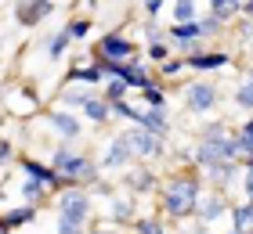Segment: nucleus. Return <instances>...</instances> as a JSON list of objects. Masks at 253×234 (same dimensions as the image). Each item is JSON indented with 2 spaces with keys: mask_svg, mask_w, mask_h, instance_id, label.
Masks as SVG:
<instances>
[{
  "mask_svg": "<svg viewBox=\"0 0 253 234\" xmlns=\"http://www.w3.org/2000/svg\"><path fill=\"white\" fill-rule=\"evenodd\" d=\"M156 191H159V213L167 220L185 224V220L195 216V205H199V195H203V177L199 169H181V173H170L163 187H156Z\"/></svg>",
  "mask_w": 253,
  "mask_h": 234,
  "instance_id": "1",
  "label": "nucleus"
},
{
  "mask_svg": "<svg viewBox=\"0 0 253 234\" xmlns=\"http://www.w3.org/2000/svg\"><path fill=\"white\" fill-rule=\"evenodd\" d=\"M51 169L62 177V187H94L101 180L98 159L73 144H58L51 151Z\"/></svg>",
  "mask_w": 253,
  "mask_h": 234,
  "instance_id": "2",
  "label": "nucleus"
},
{
  "mask_svg": "<svg viewBox=\"0 0 253 234\" xmlns=\"http://www.w3.org/2000/svg\"><path fill=\"white\" fill-rule=\"evenodd\" d=\"M54 213L58 220H69V224L90 227V216H94V202H90L87 187H62L58 198H54Z\"/></svg>",
  "mask_w": 253,
  "mask_h": 234,
  "instance_id": "3",
  "label": "nucleus"
},
{
  "mask_svg": "<svg viewBox=\"0 0 253 234\" xmlns=\"http://www.w3.org/2000/svg\"><path fill=\"white\" fill-rule=\"evenodd\" d=\"M123 137H126V144H130L137 162H159L167 155V137H159V134H148L141 126H126Z\"/></svg>",
  "mask_w": 253,
  "mask_h": 234,
  "instance_id": "4",
  "label": "nucleus"
},
{
  "mask_svg": "<svg viewBox=\"0 0 253 234\" xmlns=\"http://www.w3.org/2000/svg\"><path fill=\"white\" fill-rule=\"evenodd\" d=\"M181 98H185V112L188 115H210L217 104H221V90L206 79H192L188 87H181Z\"/></svg>",
  "mask_w": 253,
  "mask_h": 234,
  "instance_id": "5",
  "label": "nucleus"
},
{
  "mask_svg": "<svg viewBox=\"0 0 253 234\" xmlns=\"http://www.w3.org/2000/svg\"><path fill=\"white\" fill-rule=\"evenodd\" d=\"M90 58H105V62H130V58H137V43L126 40L123 33H105V36L94 40Z\"/></svg>",
  "mask_w": 253,
  "mask_h": 234,
  "instance_id": "6",
  "label": "nucleus"
},
{
  "mask_svg": "<svg viewBox=\"0 0 253 234\" xmlns=\"http://www.w3.org/2000/svg\"><path fill=\"white\" fill-rule=\"evenodd\" d=\"M130 166H137V159H134V151H130V144H126V137H123V130H120L105 148H101V155H98V169L120 173V169H130Z\"/></svg>",
  "mask_w": 253,
  "mask_h": 234,
  "instance_id": "7",
  "label": "nucleus"
},
{
  "mask_svg": "<svg viewBox=\"0 0 253 234\" xmlns=\"http://www.w3.org/2000/svg\"><path fill=\"white\" fill-rule=\"evenodd\" d=\"M43 123H47V130H54L62 137V144H76L80 137H84V123H80V112H69V108H51L43 115Z\"/></svg>",
  "mask_w": 253,
  "mask_h": 234,
  "instance_id": "8",
  "label": "nucleus"
},
{
  "mask_svg": "<svg viewBox=\"0 0 253 234\" xmlns=\"http://www.w3.org/2000/svg\"><path fill=\"white\" fill-rule=\"evenodd\" d=\"M54 7H58L54 0H15V22L22 29H37L54 15Z\"/></svg>",
  "mask_w": 253,
  "mask_h": 234,
  "instance_id": "9",
  "label": "nucleus"
},
{
  "mask_svg": "<svg viewBox=\"0 0 253 234\" xmlns=\"http://www.w3.org/2000/svg\"><path fill=\"white\" fill-rule=\"evenodd\" d=\"M116 76L123 79L126 87H130V94H134V90H145V87H152V83H156L152 65L141 62V58H130V62H123V65L116 68Z\"/></svg>",
  "mask_w": 253,
  "mask_h": 234,
  "instance_id": "10",
  "label": "nucleus"
},
{
  "mask_svg": "<svg viewBox=\"0 0 253 234\" xmlns=\"http://www.w3.org/2000/svg\"><path fill=\"white\" fill-rule=\"evenodd\" d=\"M228 198L221 195V191H210V195H199V205H195V216L192 220H199V224H206V227H213L217 220H224L228 216Z\"/></svg>",
  "mask_w": 253,
  "mask_h": 234,
  "instance_id": "11",
  "label": "nucleus"
},
{
  "mask_svg": "<svg viewBox=\"0 0 253 234\" xmlns=\"http://www.w3.org/2000/svg\"><path fill=\"white\" fill-rule=\"evenodd\" d=\"M239 173H243V166H239V159H232V162H217V166L203 169V180L210 184V191L228 195V187L239 180Z\"/></svg>",
  "mask_w": 253,
  "mask_h": 234,
  "instance_id": "12",
  "label": "nucleus"
},
{
  "mask_svg": "<svg viewBox=\"0 0 253 234\" xmlns=\"http://www.w3.org/2000/svg\"><path fill=\"white\" fill-rule=\"evenodd\" d=\"M228 62H232V54H228V51L185 54V68H192V72H221V68H228Z\"/></svg>",
  "mask_w": 253,
  "mask_h": 234,
  "instance_id": "13",
  "label": "nucleus"
},
{
  "mask_svg": "<svg viewBox=\"0 0 253 234\" xmlns=\"http://www.w3.org/2000/svg\"><path fill=\"white\" fill-rule=\"evenodd\" d=\"M126 173V177L120 180L123 187H126V195H148V191H156V187H159V177H156V173L152 169H145V166H130V169H123Z\"/></svg>",
  "mask_w": 253,
  "mask_h": 234,
  "instance_id": "14",
  "label": "nucleus"
},
{
  "mask_svg": "<svg viewBox=\"0 0 253 234\" xmlns=\"http://www.w3.org/2000/svg\"><path fill=\"white\" fill-rule=\"evenodd\" d=\"M18 169L26 173V177H33V180L47 184L51 191H62V177L51 169V162H37V159H29V155H18Z\"/></svg>",
  "mask_w": 253,
  "mask_h": 234,
  "instance_id": "15",
  "label": "nucleus"
},
{
  "mask_svg": "<svg viewBox=\"0 0 253 234\" xmlns=\"http://www.w3.org/2000/svg\"><path fill=\"white\" fill-rule=\"evenodd\" d=\"M87 58H73V65H69V72H65V83H87V87H101L105 83V76L98 72V65L90 62L84 65Z\"/></svg>",
  "mask_w": 253,
  "mask_h": 234,
  "instance_id": "16",
  "label": "nucleus"
},
{
  "mask_svg": "<svg viewBox=\"0 0 253 234\" xmlns=\"http://www.w3.org/2000/svg\"><path fill=\"white\" fill-rule=\"evenodd\" d=\"M94 94H98V87H87V83H65L62 94H58V101H62V108L80 112L90 98H94Z\"/></svg>",
  "mask_w": 253,
  "mask_h": 234,
  "instance_id": "17",
  "label": "nucleus"
},
{
  "mask_svg": "<svg viewBox=\"0 0 253 234\" xmlns=\"http://www.w3.org/2000/svg\"><path fill=\"white\" fill-rule=\"evenodd\" d=\"M40 216V205H29V202H22V205H11L0 213V227H7V231H15L22 224H33V220Z\"/></svg>",
  "mask_w": 253,
  "mask_h": 234,
  "instance_id": "18",
  "label": "nucleus"
},
{
  "mask_svg": "<svg viewBox=\"0 0 253 234\" xmlns=\"http://www.w3.org/2000/svg\"><path fill=\"white\" fill-rule=\"evenodd\" d=\"M137 126L148 134H159V137H170V115L167 108H141V115H137Z\"/></svg>",
  "mask_w": 253,
  "mask_h": 234,
  "instance_id": "19",
  "label": "nucleus"
},
{
  "mask_svg": "<svg viewBox=\"0 0 253 234\" xmlns=\"http://www.w3.org/2000/svg\"><path fill=\"white\" fill-rule=\"evenodd\" d=\"M109 224H134V195H116L109 198V209H105Z\"/></svg>",
  "mask_w": 253,
  "mask_h": 234,
  "instance_id": "20",
  "label": "nucleus"
},
{
  "mask_svg": "<svg viewBox=\"0 0 253 234\" xmlns=\"http://www.w3.org/2000/svg\"><path fill=\"white\" fill-rule=\"evenodd\" d=\"M80 115H84L87 123H94V126H109V123H112V104L101 98V94H94V98L80 108Z\"/></svg>",
  "mask_w": 253,
  "mask_h": 234,
  "instance_id": "21",
  "label": "nucleus"
},
{
  "mask_svg": "<svg viewBox=\"0 0 253 234\" xmlns=\"http://www.w3.org/2000/svg\"><path fill=\"white\" fill-rule=\"evenodd\" d=\"M4 101H7L11 112H18V119H26V115H33V112L40 108V98L33 90H7Z\"/></svg>",
  "mask_w": 253,
  "mask_h": 234,
  "instance_id": "22",
  "label": "nucleus"
},
{
  "mask_svg": "<svg viewBox=\"0 0 253 234\" xmlns=\"http://www.w3.org/2000/svg\"><path fill=\"white\" fill-rule=\"evenodd\" d=\"M232 144H235V155L239 159L253 155V115H246L239 126H232Z\"/></svg>",
  "mask_w": 253,
  "mask_h": 234,
  "instance_id": "23",
  "label": "nucleus"
},
{
  "mask_svg": "<svg viewBox=\"0 0 253 234\" xmlns=\"http://www.w3.org/2000/svg\"><path fill=\"white\" fill-rule=\"evenodd\" d=\"M47 195H51L47 184H40V180H33V177H18V198H22V202L40 205V202H47Z\"/></svg>",
  "mask_w": 253,
  "mask_h": 234,
  "instance_id": "24",
  "label": "nucleus"
},
{
  "mask_svg": "<svg viewBox=\"0 0 253 234\" xmlns=\"http://www.w3.org/2000/svg\"><path fill=\"white\" fill-rule=\"evenodd\" d=\"M228 220H232V231L253 227V198H243V202L228 205Z\"/></svg>",
  "mask_w": 253,
  "mask_h": 234,
  "instance_id": "25",
  "label": "nucleus"
},
{
  "mask_svg": "<svg viewBox=\"0 0 253 234\" xmlns=\"http://www.w3.org/2000/svg\"><path fill=\"white\" fill-rule=\"evenodd\" d=\"M98 94H101V98H105L109 104H116V101H126V98H130V87H126L120 76H109L105 83L98 87Z\"/></svg>",
  "mask_w": 253,
  "mask_h": 234,
  "instance_id": "26",
  "label": "nucleus"
},
{
  "mask_svg": "<svg viewBox=\"0 0 253 234\" xmlns=\"http://www.w3.org/2000/svg\"><path fill=\"white\" fill-rule=\"evenodd\" d=\"M239 7H243V0H210V15L221 22V26H228L232 18H239Z\"/></svg>",
  "mask_w": 253,
  "mask_h": 234,
  "instance_id": "27",
  "label": "nucleus"
},
{
  "mask_svg": "<svg viewBox=\"0 0 253 234\" xmlns=\"http://www.w3.org/2000/svg\"><path fill=\"white\" fill-rule=\"evenodd\" d=\"M69 40L65 36V29H58V33H51L47 40H43V51H47V62H58V58H65V51H69Z\"/></svg>",
  "mask_w": 253,
  "mask_h": 234,
  "instance_id": "28",
  "label": "nucleus"
},
{
  "mask_svg": "<svg viewBox=\"0 0 253 234\" xmlns=\"http://www.w3.org/2000/svg\"><path fill=\"white\" fill-rule=\"evenodd\" d=\"M228 134H232V126H228L224 119H206L199 130H195V140H221Z\"/></svg>",
  "mask_w": 253,
  "mask_h": 234,
  "instance_id": "29",
  "label": "nucleus"
},
{
  "mask_svg": "<svg viewBox=\"0 0 253 234\" xmlns=\"http://www.w3.org/2000/svg\"><path fill=\"white\" fill-rule=\"evenodd\" d=\"M152 72H156V79H177L181 72H188V68H185V58H174V54H170L167 58V62H159V65H152Z\"/></svg>",
  "mask_w": 253,
  "mask_h": 234,
  "instance_id": "30",
  "label": "nucleus"
},
{
  "mask_svg": "<svg viewBox=\"0 0 253 234\" xmlns=\"http://www.w3.org/2000/svg\"><path fill=\"white\" fill-rule=\"evenodd\" d=\"M137 98H141L145 108H167V90H163V83H159V79H156L152 87L137 90Z\"/></svg>",
  "mask_w": 253,
  "mask_h": 234,
  "instance_id": "31",
  "label": "nucleus"
},
{
  "mask_svg": "<svg viewBox=\"0 0 253 234\" xmlns=\"http://www.w3.org/2000/svg\"><path fill=\"white\" fill-rule=\"evenodd\" d=\"M170 15H174V22H195L203 11L195 0H170Z\"/></svg>",
  "mask_w": 253,
  "mask_h": 234,
  "instance_id": "32",
  "label": "nucleus"
},
{
  "mask_svg": "<svg viewBox=\"0 0 253 234\" xmlns=\"http://www.w3.org/2000/svg\"><path fill=\"white\" fill-rule=\"evenodd\" d=\"M134 234H170V227L163 224V216H134Z\"/></svg>",
  "mask_w": 253,
  "mask_h": 234,
  "instance_id": "33",
  "label": "nucleus"
},
{
  "mask_svg": "<svg viewBox=\"0 0 253 234\" xmlns=\"http://www.w3.org/2000/svg\"><path fill=\"white\" fill-rule=\"evenodd\" d=\"M232 101H235V108H239V112H246V115H253V83H250V79H243V83L235 87V94H232Z\"/></svg>",
  "mask_w": 253,
  "mask_h": 234,
  "instance_id": "34",
  "label": "nucleus"
},
{
  "mask_svg": "<svg viewBox=\"0 0 253 234\" xmlns=\"http://www.w3.org/2000/svg\"><path fill=\"white\" fill-rule=\"evenodd\" d=\"M62 29H65V36L73 40V43H80V40H87V33L94 29V22H90V18L84 15V18H73V22H65Z\"/></svg>",
  "mask_w": 253,
  "mask_h": 234,
  "instance_id": "35",
  "label": "nucleus"
},
{
  "mask_svg": "<svg viewBox=\"0 0 253 234\" xmlns=\"http://www.w3.org/2000/svg\"><path fill=\"white\" fill-rule=\"evenodd\" d=\"M170 51H174V47H170L167 40L148 43V47H145V62H148V65H159V62H167V58H170Z\"/></svg>",
  "mask_w": 253,
  "mask_h": 234,
  "instance_id": "36",
  "label": "nucleus"
},
{
  "mask_svg": "<svg viewBox=\"0 0 253 234\" xmlns=\"http://www.w3.org/2000/svg\"><path fill=\"white\" fill-rule=\"evenodd\" d=\"M195 22H199V29H203V40H206V36H221V33H224V26L210 15V11H206V15H199Z\"/></svg>",
  "mask_w": 253,
  "mask_h": 234,
  "instance_id": "37",
  "label": "nucleus"
},
{
  "mask_svg": "<svg viewBox=\"0 0 253 234\" xmlns=\"http://www.w3.org/2000/svg\"><path fill=\"white\" fill-rule=\"evenodd\" d=\"M141 4H145V15H148V22H156L159 15H163L167 0H141Z\"/></svg>",
  "mask_w": 253,
  "mask_h": 234,
  "instance_id": "38",
  "label": "nucleus"
},
{
  "mask_svg": "<svg viewBox=\"0 0 253 234\" xmlns=\"http://www.w3.org/2000/svg\"><path fill=\"white\" fill-rule=\"evenodd\" d=\"M145 40H148V43H159V40H167V29H159L156 22H148V26H145Z\"/></svg>",
  "mask_w": 253,
  "mask_h": 234,
  "instance_id": "39",
  "label": "nucleus"
},
{
  "mask_svg": "<svg viewBox=\"0 0 253 234\" xmlns=\"http://www.w3.org/2000/svg\"><path fill=\"white\" fill-rule=\"evenodd\" d=\"M239 184H243V198H253V173H239Z\"/></svg>",
  "mask_w": 253,
  "mask_h": 234,
  "instance_id": "40",
  "label": "nucleus"
},
{
  "mask_svg": "<svg viewBox=\"0 0 253 234\" xmlns=\"http://www.w3.org/2000/svg\"><path fill=\"white\" fill-rule=\"evenodd\" d=\"M15 159V151H11V140H0V166H4V162H11Z\"/></svg>",
  "mask_w": 253,
  "mask_h": 234,
  "instance_id": "41",
  "label": "nucleus"
},
{
  "mask_svg": "<svg viewBox=\"0 0 253 234\" xmlns=\"http://www.w3.org/2000/svg\"><path fill=\"white\" fill-rule=\"evenodd\" d=\"M239 18L253 22V0H243V7H239Z\"/></svg>",
  "mask_w": 253,
  "mask_h": 234,
  "instance_id": "42",
  "label": "nucleus"
},
{
  "mask_svg": "<svg viewBox=\"0 0 253 234\" xmlns=\"http://www.w3.org/2000/svg\"><path fill=\"white\" fill-rule=\"evenodd\" d=\"M185 234H210V227H206V224H199V220H195V224L185 231Z\"/></svg>",
  "mask_w": 253,
  "mask_h": 234,
  "instance_id": "43",
  "label": "nucleus"
},
{
  "mask_svg": "<svg viewBox=\"0 0 253 234\" xmlns=\"http://www.w3.org/2000/svg\"><path fill=\"white\" fill-rule=\"evenodd\" d=\"M239 166H243V173H253V155H246V159H239Z\"/></svg>",
  "mask_w": 253,
  "mask_h": 234,
  "instance_id": "44",
  "label": "nucleus"
},
{
  "mask_svg": "<svg viewBox=\"0 0 253 234\" xmlns=\"http://www.w3.org/2000/svg\"><path fill=\"white\" fill-rule=\"evenodd\" d=\"M246 79H250V83H253V65H250V68H246Z\"/></svg>",
  "mask_w": 253,
  "mask_h": 234,
  "instance_id": "45",
  "label": "nucleus"
},
{
  "mask_svg": "<svg viewBox=\"0 0 253 234\" xmlns=\"http://www.w3.org/2000/svg\"><path fill=\"white\" fill-rule=\"evenodd\" d=\"M4 98H7V90H4V83H0V101H4Z\"/></svg>",
  "mask_w": 253,
  "mask_h": 234,
  "instance_id": "46",
  "label": "nucleus"
},
{
  "mask_svg": "<svg viewBox=\"0 0 253 234\" xmlns=\"http://www.w3.org/2000/svg\"><path fill=\"white\" fill-rule=\"evenodd\" d=\"M87 4H90V7H98V0H87Z\"/></svg>",
  "mask_w": 253,
  "mask_h": 234,
  "instance_id": "47",
  "label": "nucleus"
},
{
  "mask_svg": "<svg viewBox=\"0 0 253 234\" xmlns=\"http://www.w3.org/2000/svg\"><path fill=\"white\" fill-rule=\"evenodd\" d=\"M0 234H11V231H7V227H0Z\"/></svg>",
  "mask_w": 253,
  "mask_h": 234,
  "instance_id": "48",
  "label": "nucleus"
},
{
  "mask_svg": "<svg viewBox=\"0 0 253 234\" xmlns=\"http://www.w3.org/2000/svg\"><path fill=\"white\" fill-rule=\"evenodd\" d=\"M243 234H253V227H246V231H243Z\"/></svg>",
  "mask_w": 253,
  "mask_h": 234,
  "instance_id": "49",
  "label": "nucleus"
},
{
  "mask_svg": "<svg viewBox=\"0 0 253 234\" xmlns=\"http://www.w3.org/2000/svg\"><path fill=\"white\" fill-rule=\"evenodd\" d=\"M228 234H243V231H228Z\"/></svg>",
  "mask_w": 253,
  "mask_h": 234,
  "instance_id": "50",
  "label": "nucleus"
}]
</instances>
